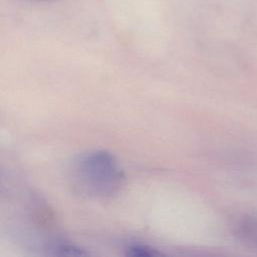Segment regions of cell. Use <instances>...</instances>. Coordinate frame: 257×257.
Here are the masks:
<instances>
[{
  "mask_svg": "<svg viewBox=\"0 0 257 257\" xmlns=\"http://www.w3.org/2000/svg\"><path fill=\"white\" fill-rule=\"evenodd\" d=\"M122 170L112 155L93 151L81 155L72 165L70 179L80 194L107 198L115 195L123 183Z\"/></svg>",
  "mask_w": 257,
  "mask_h": 257,
  "instance_id": "obj_1",
  "label": "cell"
},
{
  "mask_svg": "<svg viewBox=\"0 0 257 257\" xmlns=\"http://www.w3.org/2000/svg\"><path fill=\"white\" fill-rule=\"evenodd\" d=\"M127 254L133 256H152V255H159L160 253L152 248H148L147 246L142 245H134L127 249Z\"/></svg>",
  "mask_w": 257,
  "mask_h": 257,
  "instance_id": "obj_2",
  "label": "cell"
},
{
  "mask_svg": "<svg viewBox=\"0 0 257 257\" xmlns=\"http://www.w3.org/2000/svg\"><path fill=\"white\" fill-rule=\"evenodd\" d=\"M244 229H243V233L246 236H250L253 237V241L257 242V225L255 224H245L244 225Z\"/></svg>",
  "mask_w": 257,
  "mask_h": 257,
  "instance_id": "obj_3",
  "label": "cell"
}]
</instances>
